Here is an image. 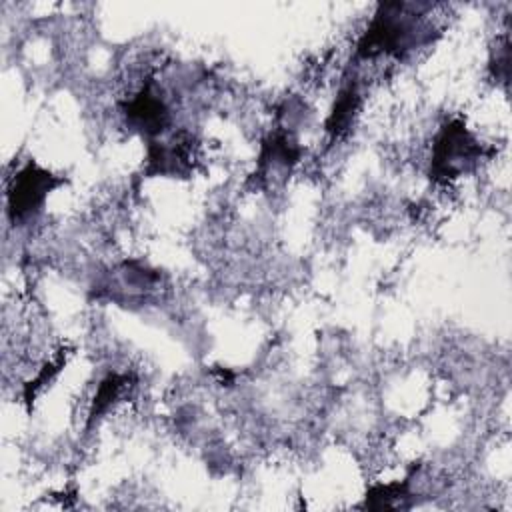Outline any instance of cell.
<instances>
[{"label":"cell","instance_id":"cell-1","mask_svg":"<svg viewBox=\"0 0 512 512\" xmlns=\"http://www.w3.org/2000/svg\"><path fill=\"white\" fill-rule=\"evenodd\" d=\"M406 10L408 6L400 2L378 4L374 18L358 40L356 56L362 60L382 54L402 58L404 52L416 44V28L410 22V14H406Z\"/></svg>","mask_w":512,"mask_h":512},{"label":"cell","instance_id":"cell-2","mask_svg":"<svg viewBox=\"0 0 512 512\" xmlns=\"http://www.w3.org/2000/svg\"><path fill=\"white\" fill-rule=\"evenodd\" d=\"M486 154L490 152L468 132L462 120H450L442 126L434 140L430 180L436 184H448L470 170Z\"/></svg>","mask_w":512,"mask_h":512},{"label":"cell","instance_id":"cell-3","mask_svg":"<svg viewBox=\"0 0 512 512\" xmlns=\"http://www.w3.org/2000/svg\"><path fill=\"white\" fill-rule=\"evenodd\" d=\"M64 182L66 178L56 176L34 162H28L24 168H20L12 176L8 184V190H6L8 218L16 224L34 216L42 208L46 196Z\"/></svg>","mask_w":512,"mask_h":512},{"label":"cell","instance_id":"cell-4","mask_svg":"<svg viewBox=\"0 0 512 512\" xmlns=\"http://www.w3.org/2000/svg\"><path fill=\"white\" fill-rule=\"evenodd\" d=\"M122 112L126 116V122L150 140H154V136H158L170 120L168 106L162 100V96L154 90L150 80L138 90L136 96L122 104Z\"/></svg>","mask_w":512,"mask_h":512},{"label":"cell","instance_id":"cell-5","mask_svg":"<svg viewBox=\"0 0 512 512\" xmlns=\"http://www.w3.org/2000/svg\"><path fill=\"white\" fill-rule=\"evenodd\" d=\"M192 164V138H178L170 144L148 140L144 166V172L148 176H186L192 170Z\"/></svg>","mask_w":512,"mask_h":512},{"label":"cell","instance_id":"cell-6","mask_svg":"<svg viewBox=\"0 0 512 512\" xmlns=\"http://www.w3.org/2000/svg\"><path fill=\"white\" fill-rule=\"evenodd\" d=\"M134 386H136V376L132 372H124V374L112 372L106 378H102L88 410L86 430L92 428L102 418V414H106L124 396V392H128Z\"/></svg>","mask_w":512,"mask_h":512},{"label":"cell","instance_id":"cell-7","mask_svg":"<svg viewBox=\"0 0 512 512\" xmlns=\"http://www.w3.org/2000/svg\"><path fill=\"white\" fill-rule=\"evenodd\" d=\"M358 108H360V90H358V84L350 80L338 92V96L334 100V106H332V110L326 118V124H324V130H326V134L330 136L332 142L342 138L352 128V122L358 114Z\"/></svg>","mask_w":512,"mask_h":512},{"label":"cell","instance_id":"cell-8","mask_svg":"<svg viewBox=\"0 0 512 512\" xmlns=\"http://www.w3.org/2000/svg\"><path fill=\"white\" fill-rule=\"evenodd\" d=\"M300 158V148L288 138L286 132H274L270 134L260 148L258 164H256V178H264L270 166H284L292 168Z\"/></svg>","mask_w":512,"mask_h":512},{"label":"cell","instance_id":"cell-9","mask_svg":"<svg viewBox=\"0 0 512 512\" xmlns=\"http://www.w3.org/2000/svg\"><path fill=\"white\" fill-rule=\"evenodd\" d=\"M408 496V478L402 482H390V484H376L366 492L364 506L382 510V508H398L400 500Z\"/></svg>","mask_w":512,"mask_h":512},{"label":"cell","instance_id":"cell-10","mask_svg":"<svg viewBox=\"0 0 512 512\" xmlns=\"http://www.w3.org/2000/svg\"><path fill=\"white\" fill-rule=\"evenodd\" d=\"M64 364H66V354L60 352L52 362H48V364L42 366V370L38 372V376H36L34 380H30V382L24 384L22 396H24V402H26L28 406L34 402V398L38 396V392H40L48 382L54 380V376L64 368Z\"/></svg>","mask_w":512,"mask_h":512}]
</instances>
